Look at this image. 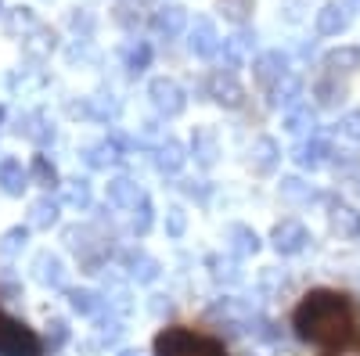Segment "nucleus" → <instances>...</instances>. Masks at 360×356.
<instances>
[{
    "label": "nucleus",
    "mask_w": 360,
    "mask_h": 356,
    "mask_svg": "<svg viewBox=\"0 0 360 356\" xmlns=\"http://www.w3.org/2000/svg\"><path fill=\"white\" fill-rule=\"evenodd\" d=\"M18 133L25 137V140H33L37 147H47V144H54V123H51V115L44 112V108H37V112H29V115H22L18 119Z\"/></svg>",
    "instance_id": "obj_9"
},
{
    "label": "nucleus",
    "mask_w": 360,
    "mask_h": 356,
    "mask_svg": "<svg viewBox=\"0 0 360 356\" xmlns=\"http://www.w3.org/2000/svg\"><path fill=\"white\" fill-rule=\"evenodd\" d=\"M148 62H152V47L148 44H134L130 51H127V69L137 76V72H144L148 69Z\"/></svg>",
    "instance_id": "obj_42"
},
{
    "label": "nucleus",
    "mask_w": 360,
    "mask_h": 356,
    "mask_svg": "<svg viewBox=\"0 0 360 356\" xmlns=\"http://www.w3.org/2000/svg\"><path fill=\"white\" fill-rule=\"evenodd\" d=\"M127 147H130V140L119 133V130H112L105 140L83 147V162H86L90 169H112V166L123 162V152H127Z\"/></svg>",
    "instance_id": "obj_5"
},
{
    "label": "nucleus",
    "mask_w": 360,
    "mask_h": 356,
    "mask_svg": "<svg viewBox=\"0 0 360 356\" xmlns=\"http://www.w3.org/2000/svg\"><path fill=\"white\" fill-rule=\"evenodd\" d=\"M346 25H349V15H346V8L339 4V0H328V4L317 11V33L321 37H339Z\"/></svg>",
    "instance_id": "obj_18"
},
{
    "label": "nucleus",
    "mask_w": 360,
    "mask_h": 356,
    "mask_svg": "<svg viewBox=\"0 0 360 356\" xmlns=\"http://www.w3.org/2000/svg\"><path fill=\"white\" fill-rule=\"evenodd\" d=\"M314 91H317V98H321V105H324V108H335V105L346 98V86H342V83H335V76H332V72H328L324 79H317Z\"/></svg>",
    "instance_id": "obj_32"
},
{
    "label": "nucleus",
    "mask_w": 360,
    "mask_h": 356,
    "mask_svg": "<svg viewBox=\"0 0 360 356\" xmlns=\"http://www.w3.org/2000/svg\"><path fill=\"white\" fill-rule=\"evenodd\" d=\"M270 242H274V252L278 256H295L310 245V230L299 223V220H281L270 234Z\"/></svg>",
    "instance_id": "obj_6"
},
{
    "label": "nucleus",
    "mask_w": 360,
    "mask_h": 356,
    "mask_svg": "<svg viewBox=\"0 0 360 356\" xmlns=\"http://www.w3.org/2000/svg\"><path fill=\"white\" fill-rule=\"evenodd\" d=\"M105 295H108V310H119V313H130L134 310V303H130V291H127V284H119V281H105Z\"/></svg>",
    "instance_id": "obj_34"
},
{
    "label": "nucleus",
    "mask_w": 360,
    "mask_h": 356,
    "mask_svg": "<svg viewBox=\"0 0 360 356\" xmlns=\"http://www.w3.org/2000/svg\"><path fill=\"white\" fill-rule=\"evenodd\" d=\"M295 335L303 342L314 345H346L356 335V313L353 303L339 291H310L303 303H299L295 317Z\"/></svg>",
    "instance_id": "obj_1"
},
{
    "label": "nucleus",
    "mask_w": 360,
    "mask_h": 356,
    "mask_svg": "<svg viewBox=\"0 0 360 356\" xmlns=\"http://www.w3.org/2000/svg\"><path fill=\"white\" fill-rule=\"evenodd\" d=\"M86 115H94V119H105V123H112V119L119 115V101H115L112 94H98V98H90Z\"/></svg>",
    "instance_id": "obj_35"
},
{
    "label": "nucleus",
    "mask_w": 360,
    "mask_h": 356,
    "mask_svg": "<svg viewBox=\"0 0 360 356\" xmlns=\"http://www.w3.org/2000/svg\"><path fill=\"white\" fill-rule=\"evenodd\" d=\"M278 159H281V147H278L274 137H256V140H252V147H249V162H252L256 173H270V169L278 166Z\"/></svg>",
    "instance_id": "obj_17"
},
{
    "label": "nucleus",
    "mask_w": 360,
    "mask_h": 356,
    "mask_svg": "<svg viewBox=\"0 0 360 356\" xmlns=\"http://www.w3.org/2000/svg\"><path fill=\"white\" fill-rule=\"evenodd\" d=\"M332 230L339 234V237H360V213L353 209V205H332Z\"/></svg>",
    "instance_id": "obj_26"
},
{
    "label": "nucleus",
    "mask_w": 360,
    "mask_h": 356,
    "mask_svg": "<svg viewBox=\"0 0 360 356\" xmlns=\"http://www.w3.org/2000/svg\"><path fill=\"white\" fill-rule=\"evenodd\" d=\"M0 8H4V0H0Z\"/></svg>",
    "instance_id": "obj_50"
},
{
    "label": "nucleus",
    "mask_w": 360,
    "mask_h": 356,
    "mask_svg": "<svg viewBox=\"0 0 360 356\" xmlns=\"http://www.w3.org/2000/svg\"><path fill=\"white\" fill-rule=\"evenodd\" d=\"M256 79H259V86H266V91H274V86L288 76V54H281V51H266V54H259L256 58Z\"/></svg>",
    "instance_id": "obj_12"
},
{
    "label": "nucleus",
    "mask_w": 360,
    "mask_h": 356,
    "mask_svg": "<svg viewBox=\"0 0 360 356\" xmlns=\"http://www.w3.org/2000/svg\"><path fill=\"white\" fill-rule=\"evenodd\" d=\"M123 270H127L130 281H137V284H152V281H159V274H162V263H159L155 256H148L144 249H130V252H123Z\"/></svg>",
    "instance_id": "obj_7"
},
{
    "label": "nucleus",
    "mask_w": 360,
    "mask_h": 356,
    "mask_svg": "<svg viewBox=\"0 0 360 356\" xmlns=\"http://www.w3.org/2000/svg\"><path fill=\"white\" fill-rule=\"evenodd\" d=\"M209 266H213V277L220 281V284H238L242 281V266H238V256H213L209 259Z\"/></svg>",
    "instance_id": "obj_30"
},
{
    "label": "nucleus",
    "mask_w": 360,
    "mask_h": 356,
    "mask_svg": "<svg viewBox=\"0 0 360 356\" xmlns=\"http://www.w3.org/2000/svg\"><path fill=\"white\" fill-rule=\"evenodd\" d=\"M58 216H62V205H58L51 195L37 198L33 205H29V230H51L58 223Z\"/></svg>",
    "instance_id": "obj_19"
},
{
    "label": "nucleus",
    "mask_w": 360,
    "mask_h": 356,
    "mask_svg": "<svg viewBox=\"0 0 360 356\" xmlns=\"http://www.w3.org/2000/svg\"><path fill=\"white\" fill-rule=\"evenodd\" d=\"M188 47H191V54H198V58L220 54V33H217V25L209 22V18H195V25L188 29Z\"/></svg>",
    "instance_id": "obj_11"
},
{
    "label": "nucleus",
    "mask_w": 360,
    "mask_h": 356,
    "mask_svg": "<svg viewBox=\"0 0 360 356\" xmlns=\"http://www.w3.org/2000/svg\"><path fill=\"white\" fill-rule=\"evenodd\" d=\"M0 356H44L40 335L4 310H0Z\"/></svg>",
    "instance_id": "obj_3"
},
{
    "label": "nucleus",
    "mask_w": 360,
    "mask_h": 356,
    "mask_svg": "<svg viewBox=\"0 0 360 356\" xmlns=\"http://www.w3.org/2000/svg\"><path fill=\"white\" fill-rule=\"evenodd\" d=\"M152 29H155V37H159V40H173V37H180V33L188 29V11L180 8V4H166V8L155 11Z\"/></svg>",
    "instance_id": "obj_13"
},
{
    "label": "nucleus",
    "mask_w": 360,
    "mask_h": 356,
    "mask_svg": "<svg viewBox=\"0 0 360 356\" xmlns=\"http://www.w3.org/2000/svg\"><path fill=\"white\" fill-rule=\"evenodd\" d=\"M281 198H288V202H310L314 191H310V184L299 180V176H285V180H281Z\"/></svg>",
    "instance_id": "obj_41"
},
{
    "label": "nucleus",
    "mask_w": 360,
    "mask_h": 356,
    "mask_svg": "<svg viewBox=\"0 0 360 356\" xmlns=\"http://www.w3.org/2000/svg\"><path fill=\"white\" fill-rule=\"evenodd\" d=\"M152 299H155V303H152V313H155V317L169 313V299H166V295H152Z\"/></svg>",
    "instance_id": "obj_46"
},
{
    "label": "nucleus",
    "mask_w": 360,
    "mask_h": 356,
    "mask_svg": "<svg viewBox=\"0 0 360 356\" xmlns=\"http://www.w3.org/2000/svg\"><path fill=\"white\" fill-rule=\"evenodd\" d=\"M0 119H4V108H0Z\"/></svg>",
    "instance_id": "obj_49"
},
{
    "label": "nucleus",
    "mask_w": 360,
    "mask_h": 356,
    "mask_svg": "<svg viewBox=\"0 0 360 356\" xmlns=\"http://www.w3.org/2000/svg\"><path fill=\"white\" fill-rule=\"evenodd\" d=\"M65 342H69L65 320H51V324H47V345H51V349H62Z\"/></svg>",
    "instance_id": "obj_44"
},
{
    "label": "nucleus",
    "mask_w": 360,
    "mask_h": 356,
    "mask_svg": "<svg viewBox=\"0 0 360 356\" xmlns=\"http://www.w3.org/2000/svg\"><path fill=\"white\" fill-rule=\"evenodd\" d=\"M25 242H29V227H11V230H4V237H0V259L11 263V259L25 249Z\"/></svg>",
    "instance_id": "obj_31"
},
{
    "label": "nucleus",
    "mask_w": 360,
    "mask_h": 356,
    "mask_svg": "<svg viewBox=\"0 0 360 356\" xmlns=\"http://www.w3.org/2000/svg\"><path fill=\"white\" fill-rule=\"evenodd\" d=\"M141 198L144 195H141L137 180H130V176H115V180H108V202L115 205V209H134Z\"/></svg>",
    "instance_id": "obj_21"
},
{
    "label": "nucleus",
    "mask_w": 360,
    "mask_h": 356,
    "mask_svg": "<svg viewBox=\"0 0 360 356\" xmlns=\"http://www.w3.org/2000/svg\"><path fill=\"white\" fill-rule=\"evenodd\" d=\"M148 98H152L155 112H159V115H166V119H173V115H180V112L188 108V94H184V86H180L176 79H169V76H159V79L148 83Z\"/></svg>",
    "instance_id": "obj_4"
},
{
    "label": "nucleus",
    "mask_w": 360,
    "mask_h": 356,
    "mask_svg": "<svg viewBox=\"0 0 360 356\" xmlns=\"http://www.w3.org/2000/svg\"><path fill=\"white\" fill-rule=\"evenodd\" d=\"M37 25H40V18H37L33 11H29V8H15V11L8 15V29H11V33H22V37H29Z\"/></svg>",
    "instance_id": "obj_38"
},
{
    "label": "nucleus",
    "mask_w": 360,
    "mask_h": 356,
    "mask_svg": "<svg viewBox=\"0 0 360 356\" xmlns=\"http://www.w3.org/2000/svg\"><path fill=\"white\" fill-rule=\"evenodd\" d=\"M22 40H25V54H29V58H37V62H40V58H47V54L54 51V33H51L47 25H37L33 33L22 37Z\"/></svg>",
    "instance_id": "obj_29"
},
{
    "label": "nucleus",
    "mask_w": 360,
    "mask_h": 356,
    "mask_svg": "<svg viewBox=\"0 0 360 356\" xmlns=\"http://www.w3.org/2000/svg\"><path fill=\"white\" fill-rule=\"evenodd\" d=\"M188 162V152H184V144H180L176 137H162L155 144V169L159 173H180Z\"/></svg>",
    "instance_id": "obj_15"
},
{
    "label": "nucleus",
    "mask_w": 360,
    "mask_h": 356,
    "mask_svg": "<svg viewBox=\"0 0 360 356\" xmlns=\"http://www.w3.org/2000/svg\"><path fill=\"white\" fill-rule=\"evenodd\" d=\"M33 277L44 288H62L65 284V263H62V256L51 252V249L37 252L33 256Z\"/></svg>",
    "instance_id": "obj_8"
},
{
    "label": "nucleus",
    "mask_w": 360,
    "mask_h": 356,
    "mask_svg": "<svg viewBox=\"0 0 360 356\" xmlns=\"http://www.w3.org/2000/svg\"><path fill=\"white\" fill-rule=\"evenodd\" d=\"M29 187V173L22 169L18 159H4L0 162V191L11 195V198H22V191Z\"/></svg>",
    "instance_id": "obj_20"
},
{
    "label": "nucleus",
    "mask_w": 360,
    "mask_h": 356,
    "mask_svg": "<svg viewBox=\"0 0 360 356\" xmlns=\"http://www.w3.org/2000/svg\"><path fill=\"white\" fill-rule=\"evenodd\" d=\"M119 356H141L137 349H123V352H119Z\"/></svg>",
    "instance_id": "obj_47"
},
{
    "label": "nucleus",
    "mask_w": 360,
    "mask_h": 356,
    "mask_svg": "<svg viewBox=\"0 0 360 356\" xmlns=\"http://www.w3.org/2000/svg\"><path fill=\"white\" fill-rule=\"evenodd\" d=\"M65 299H69L72 313H79V317H98V313H105V299H101L98 291H90V288H69Z\"/></svg>",
    "instance_id": "obj_24"
},
{
    "label": "nucleus",
    "mask_w": 360,
    "mask_h": 356,
    "mask_svg": "<svg viewBox=\"0 0 360 356\" xmlns=\"http://www.w3.org/2000/svg\"><path fill=\"white\" fill-rule=\"evenodd\" d=\"M65 205H72V209H90V184L86 180H69L65 187Z\"/></svg>",
    "instance_id": "obj_39"
},
{
    "label": "nucleus",
    "mask_w": 360,
    "mask_h": 356,
    "mask_svg": "<svg viewBox=\"0 0 360 356\" xmlns=\"http://www.w3.org/2000/svg\"><path fill=\"white\" fill-rule=\"evenodd\" d=\"M252 51H256V33H249V29H238L231 40H224V65H227V72L242 69Z\"/></svg>",
    "instance_id": "obj_14"
},
{
    "label": "nucleus",
    "mask_w": 360,
    "mask_h": 356,
    "mask_svg": "<svg viewBox=\"0 0 360 356\" xmlns=\"http://www.w3.org/2000/svg\"><path fill=\"white\" fill-rule=\"evenodd\" d=\"M324 69L339 76V72H356L360 69V47H335L324 54Z\"/></svg>",
    "instance_id": "obj_27"
},
{
    "label": "nucleus",
    "mask_w": 360,
    "mask_h": 356,
    "mask_svg": "<svg viewBox=\"0 0 360 356\" xmlns=\"http://www.w3.org/2000/svg\"><path fill=\"white\" fill-rule=\"evenodd\" d=\"M220 11H224L227 22L242 25V22L252 15V0H220Z\"/></svg>",
    "instance_id": "obj_40"
},
{
    "label": "nucleus",
    "mask_w": 360,
    "mask_h": 356,
    "mask_svg": "<svg viewBox=\"0 0 360 356\" xmlns=\"http://www.w3.org/2000/svg\"><path fill=\"white\" fill-rule=\"evenodd\" d=\"M227 242H231V252L242 259V256H256L259 252V234L245 223H231L227 227Z\"/></svg>",
    "instance_id": "obj_23"
},
{
    "label": "nucleus",
    "mask_w": 360,
    "mask_h": 356,
    "mask_svg": "<svg viewBox=\"0 0 360 356\" xmlns=\"http://www.w3.org/2000/svg\"><path fill=\"white\" fill-rule=\"evenodd\" d=\"M285 130H288L292 137H303V133H310V130H314V112H310L307 105L292 108V112L285 115Z\"/></svg>",
    "instance_id": "obj_33"
},
{
    "label": "nucleus",
    "mask_w": 360,
    "mask_h": 356,
    "mask_svg": "<svg viewBox=\"0 0 360 356\" xmlns=\"http://www.w3.org/2000/svg\"><path fill=\"white\" fill-rule=\"evenodd\" d=\"M152 220H155V209H152V202H148V198H141V202L134 205V220H130L134 234H137V237H144L148 230H152Z\"/></svg>",
    "instance_id": "obj_37"
},
{
    "label": "nucleus",
    "mask_w": 360,
    "mask_h": 356,
    "mask_svg": "<svg viewBox=\"0 0 360 356\" xmlns=\"http://www.w3.org/2000/svg\"><path fill=\"white\" fill-rule=\"evenodd\" d=\"M270 94H274V105H278V108L292 112V108H299V98H303V83H299V79L288 72V76H285V79H281Z\"/></svg>",
    "instance_id": "obj_28"
},
{
    "label": "nucleus",
    "mask_w": 360,
    "mask_h": 356,
    "mask_svg": "<svg viewBox=\"0 0 360 356\" xmlns=\"http://www.w3.org/2000/svg\"><path fill=\"white\" fill-rule=\"evenodd\" d=\"M191 152H195V162H198L202 169L217 166V159H220V140H217V133L209 130V126H198L195 137H191Z\"/></svg>",
    "instance_id": "obj_16"
},
{
    "label": "nucleus",
    "mask_w": 360,
    "mask_h": 356,
    "mask_svg": "<svg viewBox=\"0 0 360 356\" xmlns=\"http://www.w3.org/2000/svg\"><path fill=\"white\" fill-rule=\"evenodd\" d=\"M184 230H188V213L180 209V205H169L166 209V234L169 237H184Z\"/></svg>",
    "instance_id": "obj_43"
},
{
    "label": "nucleus",
    "mask_w": 360,
    "mask_h": 356,
    "mask_svg": "<svg viewBox=\"0 0 360 356\" xmlns=\"http://www.w3.org/2000/svg\"><path fill=\"white\" fill-rule=\"evenodd\" d=\"M339 133L349 137V140H360V112H349L339 119Z\"/></svg>",
    "instance_id": "obj_45"
},
{
    "label": "nucleus",
    "mask_w": 360,
    "mask_h": 356,
    "mask_svg": "<svg viewBox=\"0 0 360 356\" xmlns=\"http://www.w3.org/2000/svg\"><path fill=\"white\" fill-rule=\"evenodd\" d=\"M29 176H33L40 187H47V191L58 187V169L47 162V155H37V159H33V169H29Z\"/></svg>",
    "instance_id": "obj_36"
},
{
    "label": "nucleus",
    "mask_w": 360,
    "mask_h": 356,
    "mask_svg": "<svg viewBox=\"0 0 360 356\" xmlns=\"http://www.w3.org/2000/svg\"><path fill=\"white\" fill-rule=\"evenodd\" d=\"M328 159H332V144L321 140V137H314V140H307V144L295 147V162L303 166V169H321Z\"/></svg>",
    "instance_id": "obj_22"
},
{
    "label": "nucleus",
    "mask_w": 360,
    "mask_h": 356,
    "mask_svg": "<svg viewBox=\"0 0 360 356\" xmlns=\"http://www.w3.org/2000/svg\"><path fill=\"white\" fill-rule=\"evenodd\" d=\"M205 91H209V98H213L217 105H227V108H238V105H242V98H245V91L238 86L234 72H224V69L205 79Z\"/></svg>",
    "instance_id": "obj_10"
},
{
    "label": "nucleus",
    "mask_w": 360,
    "mask_h": 356,
    "mask_svg": "<svg viewBox=\"0 0 360 356\" xmlns=\"http://www.w3.org/2000/svg\"><path fill=\"white\" fill-rule=\"evenodd\" d=\"M155 352L159 356H227L217 338H205V335H195L184 328H166L155 338Z\"/></svg>",
    "instance_id": "obj_2"
},
{
    "label": "nucleus",
    "mask_w": 360,
    "mask_h": 356,
    "mask_svg": "<svg viewBox=\"0 0 360 356\" xmlns=\"http://www.w3.org/2000/svg\"><path fill=\"white\" fill-rule=\"evenodd\" d=\"M47 86V72L40 65H29V69H15L11 72V91L15 94H37Z\"/></svg>",
    "instance_id": "obj_25"
},
{
    "label": "nucleus",
    "mask_w": 360,
    "mask_h": 356,
    "mask_svg": "<svg viewBox=\"0 0 360 356\" xmlns=\"http://www.w3.org/2000/svg\"><path fill=\"white\" fill-rule=\"evenodd\" d=\"M356 195H360V180H356Z\"/></svg>",
    "instance_id": "obj_48"
}]
</instances>
